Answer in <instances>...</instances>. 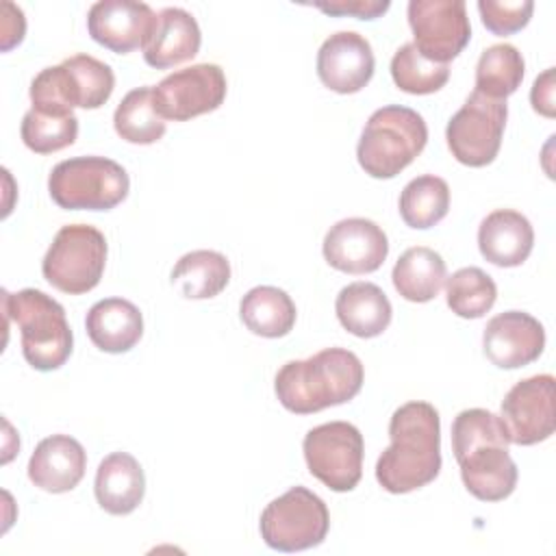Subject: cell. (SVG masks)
<instances>
[{
  "mask_svg": "<svg viewBox=\"0 0 556 556\" xmlns=\"http://www.w3.org/2000/svg\"><path fill=\"white\" fill-rule=\"evenodd\" d=\"M376 59L371 43L354 33L339 30L330 35L317 52V76L337 93H356L374 76Z\"/></svg>",
  "mask_w": 556,
  "mask_h": 556,
  "instance_id": "ac0fdd59",
  "label": "cell"
},
{
  "mask_svg": "<svg viewBox=\"0 0 556 556\" xmlns=\"http://www.w3.org/2000/svg\"><path fill=\"white\" fill-rule=\"evenodd\" d=\"M450 211V187L434 174L413 178L400 193V215L406 226L426 230Z\"/></svg>",
  "mask_w": 556,
  "mask_h": 556,
  "instance_id": "f1b7e54d",
  "label": "cell"
},
{
  "mask_svg": "<svg viewBox=\"0 0 556 556\" xmlns=\"http://www.w3.org/2000/svg\"><path fill=\"white\" fill-rule=\"evenodd\" d=\"M391 78L397 89L426 96L439 91L450 78V65L426 59L415 43H404L391 59Z\"/></svg>",
  "mask_w": 556,
  "mask_h": 556,
  "instance_id": "1f68e13d",
  "label": "cell"
},
{
  "mask_svg": "<svg viewBox=\"0 0 556 556\" xmlns=\"http://www.w3.org/2000/svg\"><path fill=\"white\" fill-rule=\"evenodd\" d=\"M226 76L215 63H195L167 74L152 87L154 109L163 119L187 122L215 111L226 98Z\"/></svg>",
  "mask_w": 556,
  "mask_h": 556,
  "instance_id": "7c38bea8",
  "label": "cell"
},
{
  "mask_svg": "<svg viewBox=\"0 0 556 556\" xmlns=\"http://www.w3.org/2000/svg\"><path fill=\"white\" fill-rule=\"evenodd\" d=\"M426 141L424 117L408 106L389 104L369 115L356 146V159L371 178H393L421 154Z\"/></svg>",
  "mask_w": 556,
  "mask_h": 556,
  "instance_id": "5b68a950",
  "label": "cell"
},
{
  "mask_svg": "<svg viewBox=\"0 0 556 556\" xmlns=\"http://www.w3.org/2000/svg\"><path fill=\"white\" fill-rule=\"evenodd\" d=\"M445 261L426 245L408 248L393 265L391 280L395 291L408 302H430L445 282Z\"/></svg>",
  "mask_w": 556,
  "mask_h": 556,
  "instance_id": "484cf974",
  "label": "cell"
},
{
  "mask_svg": "<svg viewBox=\"0 0 556 556\" xmlns=\"http://www.w3.org/2000/svg\"><path fill=\"white\" fill-rule=\"evenodd\" d=\"M302 452L308 471L328 489L345 493L361 482L365 443L354 424L330 421L311 428Z\"/></svg>",
  "mask_w": 556,
  "mask_h": 556,
  "instance_id": "30bf717a",
  "label": "cell"
},
{
  "mask_svg": "<svg viewBox=\"0 0 556 556\" xmlns=\"http://www.w3.org/2000/svg\"><path fill=\"white\" fill-rule=\"evenodd\" d=\"M554 67H547L532 85L530 91V102L532 109L545 117H554L556 115V106H554Z\"/></svg>",
  "mask_w": 556,
  "mask_h": 556,
  "instance_id": "d590c367",
  "label": "cell"
},
{
  "mask_svg": "<svg viewBox=\"0 0 556 556\" xmlns=\"http://www.w3.org/2000/svg\"><path fill=\"white\" fill-rule=\"evenodd\" d=\"M154 24V11L146 2L135 0H100L91 4L87 13V30L91 39L117 54L143 48Z\"/></svg>",
  "mask_w": 556,
  "mask_h": 556,
  "instance_id": "2e32d148",
  "label": "cell"
},
{
  "mask_svg": "<svg viewBox=\"0 0 556 556\" xmlns=\"http://www.w3.org/2000/svg\"><path fill=\"white\" fill-rule=\"evenodd\" d=\"M523 56L510 43H495L482 50L476 65V89L478 93L495 100H506L515 93L523 80Z\"/></svg>",
  "mask_w": 556,
  "mask_h": 556,
  "instance_id": "83f0119b",
  "label": "cell"
},
{
  "mask_svg": "<svg viewBox=\"0 0 556 556\" xmlns=\"http://www.w3.org/2000/svg\"><path fill=\"white\" fill-rule=\"evenodd\" d=\"M130 178L106 156H74L56 163L48 176V191L65 211H111L126 200Z\"/></svg>",
  "mask_w": 556,
  "mask_h": 556,
  "instance_id": "52a82bcc",
  "label": "cell"
},
{
  "mask_svg": "<svg viewBox=\"0 0 556 556\" xmlns=\"http://www.w3.org/2000/svg\"><path fill=\"white\" fill-rule=\"evenodd\" d=\"M261 536L278 552H302L317 547L330 528L326 502L306 486H291L271 500L261 513Z\"/></svg>",
  "mask_w": 556,
  "mask_h": 556,
  "instance_id": "9c48e42d",
  "label": "cell"
},
{
  "mask_svg": "<svg viewBox=\"0 0 556 556\" xmlns=\"http://www.w3.org/2000/svg\"><path fill=\"white\" fill-rule=\"evenodd\" d=\"M321 250L326 263L343 274H371L384 263L389 239L376 222L348 217L330 226Z\"/></svg>",
  "mask_w": 556,
  "mask_h": 556,
  "instance_id": "9a60e30c",
  "label": "cell"
},
{
  "mask_svg": "<svg viewBox=\"0 0 556 556\" xmlns=\"http://www.w3.org/2000/svg\"><path fill=\"white\" fill-rule=\"evenodd\" d=\"M85 328L98 350L122 354L139 343L143 334V317L132 302L124 298H104L87 311Z\"/></svg>",
  "mask_w": 556,
  "mask_h": 556,
  "instance_id": "7402d4cb",
  "label": "cell"
},
{
  "mask_svg": "<svg viewBox=\"0 0 556 556\" xmlns=\"http://www.w3.org/2000/svg\"><path fill=\"white\" fill-rule=\"evenodd\" d=\"M87 452L70 434H52L37 443L28 460V478L48 493H67L85 476Z\"/></svg>",
  "mask_w": 556,
  "mask_h": 556,
  "instance_id": "d6986e66",
  "label": "cell"
},
{
  "mask_svg": "<svg viewBox=\"0 0 556 556\" xmlns=\"http://www.w3.org/2000/svg\"><path fill=\"white\" fill-rule=\"evenodd\" d=\"M484 356L500 369L534 363L545 348L543 324L523 311H506L486 321L482 332Z\"/></svg>",
  "mask_w": 556,
  "mask_h": 556,
  "instance_id": "e0dca14e",
  "label": "cell"
},
{
  "mask_svg": "<svg viewBox=\"0 0 556 556\" xmlns=\"http://www.w3.org/2000/svg\"><path fill=\"white\" fill-rule=\"evenodd\" d=\"M115 132L137 146H148L165 135V119L156 113L152 87H137L128 91L113 113Z\"/></svg>",
  "mask_w": 556,
  "mask_h": 556,
  "instance_id": "f546056e",
  "label": "cell"
},
{
  "mask_svg": "<svg viewBox=\"0 0 556 556\" xmlns=\"http://www.w3.org/2000/svg\"><path fill=\"white\" fill-rule=\"evenodd\" d=\"M445 300L458 317L478 319L493 308L497 287L480 267H463L445 278Z\"/></svg>",
  "mask_w": 556,
  "mask_h": 556,
  "instance_id": "4dcf8cb0",
  "label": "cell"
},
{
  "mask_svg": "<svg viewBox=\"0 0 556 556\" xmlns=\"http://www.w3.org/2000/svg\"><path fill=\"white\" fill-rule=\"evenodd\" d=\"M2 50H11L15 43H20L24 39V30H26V22H24V13L20 7L11 4V2H2Z\"/></svg>",
  "mask_w": 556,
  "mask_h": 556,
  "instance_id": "8d00e7d4",
  "label": "cell"
},
{
  "mask_svg": "<svg viewBox=\"0 0 556 556\" xmlns=\"http://www.w3.org/2000/svg\"><path fill=\"white\" fill-rule=\"evenodd\" d=\"M106 265V239L89 224L63 226L43 261V278L59 291L80 295L98 287Z\"/></svg>",
  "mask_w": 556,
  "mask_h": 556,
  "instance_id": "ba28073f",
  "label": "cell"
},
{
  "mask_svg": "<svg viewBox=\"0 0 556 556\" xmlns=\"http://www.w3.org/2000/svg\"><path fill=\"white\" fill-rule=\"evenodd\" d=\"M534 245V230L526 215L513 208L489 213L478 228L480 254L497 267L521 265Z\"/></svg>",
  "mask_w": 556,
  "mask_h": 556,
  "instance_id": "44dd1931",
  "label": "cell"
},
{
  "mask_svg": "<svg viewBox=\"0 0 556 556\" xmlns=\"http://www.w3.org/2000/svg\"><path fill=\"white\" fill-rule=\"evenodd\" d=\"M391 445L376 463V480L389 493H410L441 471V419L428 402H406L391 415Z\"/></svg>",
  "mask_w": 556,
  "mask_h": 556,
  "instance_id": "6da1fadb",
  "label": "cell"
},
{
  "mask_svg": "<svg viewBox=\"0 0 556 556\" xmlns=\"http://www.w3.org/2000/svg\"><path fill=\"white\" fill-rule=\"evenodd\" d=\"M96 500L111 515L132 513L146 493V476L139 460L128 452H113L98 465Z\"/></svg>",
  "mask_w": 556,
  "mask_h": 556,
  "instance_id": "603a6c76",
  "label": "cell"
},
{
  "mask_svg": "<svg viewBox=\"0 0 556 556\" xmlns=\"http://www.w3.org/2000/svg\"><path fill=\"white\" fill-rule=\"evenodd\" d=\"M334 311L339 324L354 337L374 339L391 324V302L387 293L374 282H352L337 295Z\"/></svg>",
  "mask_w": 556,
  "mask_h": 556,
  "instance_id": "cb8c5ba5",
  "label": "cell"
},
{
  "mask_svg": "<svg viewBox=\"0 0 556 556\" xmlns=\"http://www.w3.org/2000/svg\"><path fill=\"white\" fill-rule=\"evenodd\" d=\"M506 117V100H495L471 91L465 104L450 117L445 128L452 156L469 167H484L493 163L502 146Z\"/></svg>",
  "mask_w": 556,
  "mask_h": 556,
  "instance_id": "8fae6325",
  "label": "cell"
},
{
  "mask_svg": "<svg viewBox=\"0 0 556 556\" xmlns=\"http://www.w3.org/2000/svg\"><path fill=\"white\" fill-rule=\"evenodd\" d=\"M239 317L252 334L278 339L291 332L298 311L287 291L271 285H261L241 298Z\"/></svg>",
  "mask_w": 556,
  "mask_h": 556,
  "instance_id": "d4e9b609",
  "label": "cell"
},
{
  "mask_svg": "<svg viewBox=\"0 0 556 556\" xmlns=\"http://www.w3.org/2000/svg\"><path fill=\"white\" fill-rule=\"evenodd\" d=\"M111 65L91 54H74L43 67L30 83L33 109L46 115H74L72 109H100L113 93Z\"/></svg>",
  "mask_w": 556,
  "mask_h": 556,
  "instance_id": "8992f818",
  "label": "cell"
},
{
  "mask_svg": "<svg viewBox=\"0 0 556 556\" xmlns=\"http://www.w3.org/2000/svg\"><path fill=\"white\" fill-rule=\"evenodd\" d=\"M22 141L37 154H52L72 146L78 137L76 115H46L30 109L22 117Z\"/></svg>",
  "mask_w": 556,
  "mask_h": 556,
  "instance_id": "d6a6232c",
  "label": "cell"
},
{
  "mask_svg": "<svg viewBox=\"0 0 556 556\" xmlns=\"http://www.w3.org/2000/svg\"><path fill=\"white\" fill-rule=\"evenodd\" d=\"M508 434L500 415L465 408L452 424V452L465 489L480 502H500L517 486V465L508 454Z\"/></svg>",
  "mask_w": 556,
  "mask_h": 556,
  "instance_id": "7a4b0ae2",
  "label": "cell"
},
{
  "mask_svg": "<svg viewBox=\"0 0 556 556\" xmlns=\"http://www.w3.org/2000/svg\"><path fill=\"white\" fill-rule=\"evenodd\" d=\"M2 308L13 319L22 337V354L37 371H52L65 365L74 337L65 319V308L39 289L17 293L2 291Z\"/></svg>",
  "mask_w": 556,
  "mask_h": 556,
  "instance_id": "277c9868",
  "label": "cell"
},
{
  "mask_svg": "<svg viewBox=\"0 0 556 556\" xmlns=\"http://www.w3.org/2000/svg\"><path fill=\"white\" fill-rule=\"evenodd\" d=\"M363 380V363L354 352L326 348L311 358L285 363L274 378V391L287 410L311 415L350 402Z\"/></svg>",
  "mask_w": 556,
  "mask_h": 556,
  "instance_id": "3957f363",
  "label": "cell"
},
{
  "mask_svg": "<svg viewBox=\"0 0 556 556\" xmlns=\"http://www.w3.org/2000/svg\"><path fill=\"white\" fill-rule=\"evenodd\" d=\"M478 11L482 24L493 35H513L521 30L534 11V2H495V0H478Z\"/></svg>",
  "mask_w": 556,
  "mask_h": 556,
  "instance_id": "836d02e7",
  "label": "cell"
},
{
  "mask_svg": "<svg viewBox=\"0 0 556 556\" xmlns=\"http://www.w3.org/2000/svg\"><path fill=\"white\" fill-rule=\"evenodd\" d=\"M200 43L202 33L195 17L180 7H167L156 15L154 30L141 48L143 61L154 70H167L193 59Z\"/></svg>",
  "mask_w": 556,
  "mask_h": 556,
  "instance_id": "ffe728a7",
  "label": "cell"
},
{
  "mask_svg": "<svg viewBox=\"0 0 556 556\" xmlns=\"http://www.w3.org/2000/svg\"><path fill=\"white\" fill-rule=\"evenodd\" d=\"M313 7L328 15L376 20L391 7V2L389 0H330V2H315Z\"/></svg>",
  "mask_w": 556,
  "mask_h": 556,
  "instance_id": "e575fe53",
  "label": "cell"
},
{
  "mask_svg": "<svg viewBox=\"0 0 556 556\" xmlns=\"http://www.w3.org/2000/svg\"><path fill=\"white\" fill-rule=\"evenodd\" d=\"M500 419L510 443L534 445L549 439L556 428L554 376L539 374L519 380L502 400Z\"/></svg>",
  "mask_w": 556,
  "mask_h": 556,
  "instance_id": "5bb4252c",
  "label": "cell"
},
{
  "mask_svg": "<svg viewBox=\"0 0 556 556\" xmlns=\"http://www.w3.org/2000/svg\"><path fill=\"white\" fill-rule=\"evenodd\" d=\"M230 282V263L222 252L193 250L182 254L172 269V285L187 300L219 295Z\"/></svg>",
  "mask_w": 556,
  "mask_h": 556,
  "instance_id": "4316f807",
  "label": "cell"
},
{
  "mask_svg": "<svg viewBox=\"0 0 556 556\" xmlns=\"http://www.w3.org/2000/svg\"><path fill=\"white\" fill-rule=\"evenodd\" d=\"M408 24L415 48L434 63H450L469 43L471 24L463 0H410Z\"/></svg>",
  "mask_w": 556,
  "mask_h": 556,
  "instance_id": "4fadbf2b",
  "label": "cell"
}]
</instances>
